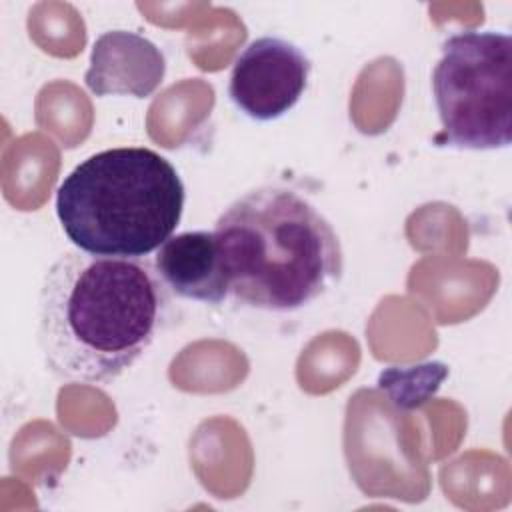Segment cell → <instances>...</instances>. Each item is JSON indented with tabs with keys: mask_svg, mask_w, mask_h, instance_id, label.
Here are the masks:
<instances>
[{
	"mask_svg": "<svg viewBox=\"0 0 512 512\" xmlns=\"http://www.w3.org/2000/svg\"><path fill=\"white\" fill-rule=\"evenodd\" d=\"M170 290L154 262L62 252L38 296V346L60 380L106 384L132 368L162 332Z\"/></svg>",
	"mask_w": 512,
	"mask_h": 512,
	"instance_id": "obj_1",
	"label": "cell"
},
{
	"mask_svg": "<svg viewBox=\"0 0 512 512\" xmlns=\"http://www.w3.org/2000/svg\"><path fill=\"white\" fill-rule=\"evenodd\" d=\"M230 294L248 308L294 312L336 286L344 252L330 220L286 186H258L216 220Z\"/></svg>",
	"mask_w": 512,
	"mask_h": 512,
	"instance_id": "obj_2",
	"label": "cell"
},
{
	"mask_svg": "<svg viewBox=\"0 0 512 512\" xmlns=\"http://www.w3.org/2000/svg\"><path fill=\"white\" fill-rule=\"evenodd\" d=\"M184 200L182 178L170 160L126 146L74 166L56 190V216L78 250L144 258L174 234Z\"/></svg>",
	"mask_w": 512,
	"mask_h": 512,
	"instance_id": "obj_3",
	"label": "cell"
},
{
	"mask_svg": "<svg viewBox=\"0 0 512 512\" xmlns=\"http://www.w3.org/2000/svg\"><path fill=\"white\" fill-rule=\"evenodd\" d=\"M440 144L498 150L512 140V38L504 32L450 34L432 72Z\"/></svg>",
	"mask_w": 512,
	"mask_h": 512,
	"instance_id": "obj_4",
	"label": "cell"
},
{
	"mask_svg": "<svg viewBox=\"0 0 512 512\" xmlns=\"http://www.w3.org/2000/svg\"><path fill=\"white\" fill-rule=\"evenodd\" d=\"M310 70V58L294 42L262 36L234 60L228 94L248 118L270 122L296 106L306 90Z\"/></svg>",
	"mask_w": 512,
	"mask_h": 512,
	"instance_id": "obj_5",
	"label": "cell"
},
{
	"mask_svg": "<svg viewBox=\"0 0 512 512\" xmlns=\"http://www.w3.org/2000/svg\"><path fill=\"white\" fill-rule=\"evenodd\" d=\"M164 74L166 58L150 38L130 30H108L92 44L84 80L96 96L148 98Z\"/></svg>",
	"mask_w": 512,
	"mask_h": 512,
	"instance_id": "obj_6",
	"label": "cell"
},
{
	"mask_svg": "<svg viewBox=\"0 0 512 512\" xmlns=\"http://www.w3.org/2000/svg\"><path fill=\"white\" fill-rule=\"evenodd\" d=\"M154 266L168 290L180 298L222 304L230 294L214 232L188 230L170 236L156 250Z\"/></svg>",
	"mask_w": 512,
	"mask_h": 512,
	"instance_id": "obj_7",
	"label": "cell"
}]
</instances>
